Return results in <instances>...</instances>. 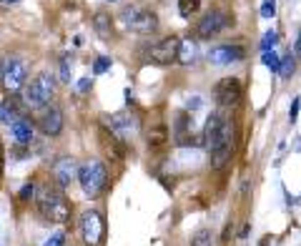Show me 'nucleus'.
Returning <instances> with one entry per match:
<instances>
[{"instance_id":"f03ea898","label":"nucleus","mask_w":301,"mask_h":246,"mask_svg":"<svg viewBox=\"0 0 301 246\" xmlns=\"http://www.w3.org/2000/svg\"><path fill=\"white\" fill-rule=\"evenodd\" d=\"M118 20L125 30H133L141 35H148L158 28V15L143 5H123L118 13Z\"/></svg>"},{"instance_id":"0eeeda50","label":"nucleus","mask_w":301,"mask_h":246,"mask_svg":"<svg viewBox=\"0 0 301 246\" xmlns=\"http://www.w3.org/2000/svg\"><path fill=\"white\" fill-rule=\"evenodd\" d=\"M103 123L111 133H116L118 138H131L133 133H138L141 128V121L138 116H133L131 110H118V113H111V116H103Z\"/></svg>"},{"instance_id":"473e14b6","label":"nucleus","mask_w":301,"mask_h":246,"mask_svg":"<svg viewBox=\"0 0 301 246\" xmlns=\"http://www.w3.org/2000/svg\"><path fill=\"white\" fill-rule=\"evenodd\" d=\"M201 103H203V101H201V96H193V98H188L186 108H188V110H196V108H201Z\"/></svg>"},{"instance_id":"393cba45","label":"nucleus","mask_w":301,"mask_h":246,"mask_svg":"<svg viewBox=\"0 0 301 246\" xmlns=\"http://www.w3.org/2000/svg\"><path fill=\"white\" fill-rule=\"evenodd\" d=\"M278 43V33L276 30H266L261 38V51H274V46Z\"/></svg>"},{"instance_id":"c756f323","label":"nucleus","mask_w":301,"mask_h":246,"mask_svg":"<svg viewBox=\"0 0 301 246\" xmlns=\"http://www.w3.org/2000/svg\"><path fill=\"white\" fill-rule=\"evenodd\" d=\"M299 108H301V98L296 96V98L291 101V108H289V121H291V123H296V118H299Z\"/></svg>"},{"instance_id":"412c9836","label":"nucleus","mask_w":301,"mask_h":246,"mask_svg":"<svg viewBox=\"0 0 301 246\" xmlns=\"http://www.w3.org/2000/svg\"><path fill=\"white\" fill-rule=\"evenodd\" d=\"M199 8H201V0H178V13L183 18H191Z\"/></svg>"},{"instance_id":"9d476101","label":"nucleus","mask_w":301,"mask_h":246,"mask_svg":"<svg viewBox=\"0 0 301 246\" xmlns=\"http://www.w3.org/2000/svg\"><path fill=\"white\" fill-rule=\"evenodd\" d=\"M103 231H105V223H103V216L98 211H85L80 216V234H83V241L88 246H98L103 239Z\"/></svg>"},{"instance_id":"423d86ee","label":"nucleus","mask_w":301,"mask_h":246,"mask_svg":"<svg viewBox=\"0 0 301 246\" xmlns=\"http://www.w3.org/2000/svg\"><path fill=\"white\" fill-rule=\"evenodd\" d=\"M28 81V65L20 58H8L0 63V83L8 93H18L25 88Z\"/></svg>"},{"instance_id":"c85d7f7f","label":"nucleus","mask_w":301,"mask_h":246,"mask_svg":"<svg viewBox=\"0 0 301 246\" xmlns=\"http://www.w3.org/2000/svg\"><path fill=\"white\" fill-rule=\"evenodd\" d=\"M60 81L63 83H71V60L68 58L60 60Z\"/></svg>"},{"instance_id":"72a5a7b5","label":"nucleus","mask_w":301,"mask_h":246,"mask_svg":"<svg viewBox=\"0 0 301 246\" xmlns=\"http://www.w3.org/2000/svg\"><path fill=\"white\" fill-rule=\"evenodd\" d=\"M294 58H301V28H299V35H296V43H294Z\"/></svg>"},{"instance_id":"a211bd4d","label":"nucleus","mask_w":301,"mask_h":246,"mask_svg":"<svg viewBox=\"0 0 301 246\" xmlns=\"http://www.w3.org/2000/svg\"><path fill=\"white\" fill-rule=\"evenodd\" d=\"M199 58V48H196V40H181L178 46V58L176 63H183V65H191L193 60Z\"/></svg>"},{"instance_id":"9b49d317","label":"nucleus","mask_w":301,"mask_h":246,"mask_svg":"<svg viewBox=\"0 0 301 246\" xmlns=\"http://www.w3.org/2000/svg\"><path fill=\"white\" fill-rule=\"evenodd\" d=\"M213 96H216L219 106H236L244 96V85H241L239 78H224V81H219Z\"/></svg>"},{"instance_id":"aec40b11","label":"nucleus","mask_w":301,"mask_h":246,"mask_svg":"<svg viewBox=\"0 0 301 246\" xmlns=\"http://www.w3.org/2000/svg\"><path fill=\"white\" fill-rule=\"evenodd\" d=\"M188 246H213V234L208 229H201L191 236V244Z\"/></svg>"},{"instance_id":"c9c22d12","label":"nucleus","mask_w":301,"mask_h":246,"mask_svg":"<svg viewBox=\"0 0 301 246\" xmlns=\"http://www.w3.org/2000/svg\"><path fill=\"white\" fill-rule=\"evenodd\" d=\"M0 3H3V5H18L20 0H0Z\"/></svg>"},{"instance_id":"dca6fc26","label":"nucleus","mask_w":301,"mask_h":246,"mask_svg":"<svg viewBox=\"0 0 301 246\" xmlns=\"http://www.w3.org/2000/svg\"><path fill=\"white\" fill-rule=\"evenodd\" d=\"M10 136L18 146H28L33 141V126L28 118H13L10 121Z\"/></svg>"},{"instance_id":"f704fd0d","label":"nucleus","mask_w":301,"mask_h":246,"mask_svg":"<svg viewBox=\"0 0 301 246\" xmlns=\"http://www.w3.org/2000/svg\"><path fill=\"white\" fill-rule=\"evenodd\" d=\"M3 161H5V151H3V141H0V178H3Z\"/></svg>"},{"instance_id":"39448f33","label":"nucleus","mask_w":301,"mask_h":246,"mask_svg":"<svg viewBox=\"0 0 301 246\" xmlns=\"http://www.w3.org/2000/svg\"><path fill=\"white\" fill-rule=\"evenodd\" d=\"M233 141V128H231V121L221 113H211L206 118V126H203V146L208 151L219 148L224 143H231Z\"/></svg>"},{"instance_id":"cd10ccee","label":"nucleus","mask_w":301,"mask_h":246,"mask_svg":"<svg viewBox=\"0 0 301 246\" xmlns=\"http://www.w3.org/2000/svg\"><path fill=\"white\" fill-rule=\"evenodd\" d=\"M274 13H276V0H264L261 3V18H274Z\"/></svg>"},{"instance_id":"2eb2a0df","label":"nucleus","mask_w":301,"mask_h":246,"mask_svg":"<svg viewBox=\"0 0 301 246\" xmlns=\"http://www.w3.org/2000/svg\"><path fill=\"white\" fill-rule=\"evenodd\" d=\"M38 126H40V131L46 133L48 138H55L58 133L63 131V113H60V108H48L46 113L38 118Z\"/></svg>"},{"instance_id":"20e7f679","label":"nucleus","mask_w":301,"mask_h":246,"mask_svg":"<svg viewBox=\"0 0 301 246\" xmlns=\"http://www.w3.org/2000/svg\"><path fill=\"white\" fill-rule=\"evenodd\" d=\"M75 181L80 184L85 196H98L105 189V184H108V171H105V166L100 161H88V164L78 166Z\"/></svg>"},{"instance_id":"4be33fe9","label":"nucleus","mask_w":301,"mask_h":246,"mask_svg":"<svg viewBox=\"0 0 301 246\" xmlns=\"http://www.w3.org/2000/svg\"><path fill=\"white\" fill-rule=\"evenodd\" d=\"M294 71H296V63H294V55L289 53V55L281 58V63H278V73H281L284 78H291Z\"/></svg>"},{"instance_id":"6e6552de","label":"nucleus","mask_w":301,"mask_h":246,"mask_svg":"<svg viewBox=\"0 0 301 246\" xmlns=\"http://www.w3.org/2000/svg\"><path fill=\"white\" fill-rule=\"evenodd\" d=\"M178 46H181V38H176V35H168V38H163V40L153 43V46L148 48L146 58H148L150 63H156V65H168V63H176V58H178Z\"/></svg>"},{"instance_id":"ddd939ff","label":"nucleus","mask_w":301,"mask_h":246,"mask_svg":"<svg viewBox=\"0 0 301 246\" xmlns=\"http://www.w3.org/2000/svg\"><path fill=\"white\" fill-rule=\"evenodd\" d=\"M53 178H55V184L60 189H66L71 186L75 178H78V164L73 159H60L55 166H53Z\"/></svg>"},{"instance_id":"7ed1b4c3","label":"nucleus","mask_w":301,"mask_h":246,"mask_svg":"<svg viewBox=\"0 0 301 246\" xmlns=\"http://www.w3.org/2000/svg\"><path fill=\"white\" fill-rule=\"evenodd\" d=\"M55 96V78L50 73H40L30 85L23 88V106L30 110H40Z\"/></svg>"},{"instance_id":"5701e85b","label":"nucleus","mask_w":301,"mask_h":246,"mask_svg":"<svg viewBox=\"0 0 301 246\" xmlns=\"http://www.w3.org/2000/svg\"><path fill=\"white\" fill-rule=\"evenodd\" d=\"M191 128V121H188V116L186 113H178L176 116V138H178V143L186 138V131Z\"/></svg>"},{"instance_id":"a878e982","label":"nucleus","mask_w":301,"mask_h":246,"mask_svg":"<svg viewBox=\"0 0 301 246\" xmlns=\"http://www.w3.org/2000/svg\"><path fill=\"white\" fill-rule=\"evenodd\" d=\"M111 68V58H105V55H100V58H96V63H93V73L96 76H100V73H105Z\"/></svg>"},{"instance_id":"4468645a","label":"nucleus","mask_w":301,"mask_h":246,"mask_svg":"<svg viewBox=\"0 0 301 246\" xmlns=\"http://www.w3.org/2000/svg\"><path fill=\"white\" fill-rule=\"evenodd\" d=\"M146 143H148L150 151L166 148V143H168V126H166L163 121L148 123V128H146Z\"/></svg>"},{"instance_id":"f8f14e48","label":"nucleus","mask_w":301,"mask_h":246,"mask_svg":"<svg viewBox=\"0 0 301 246\" xmlns=\"http://www.w3.org/2000/svg\"><path fill=\"white\" fill-rule=\"evenodd\" d=\"M246 51L241 46H216L208 51V60L213 65H231V63H239L244 60Z\"/></svg>"},{"instance_id":"1a4fd4ad","label":"nucleus","mask_w":301,"mask_h":246,"mask_svg":"<svg viewBox=\"0 0 301 246\" xmlns=\"http://www.w3.org/2000/svg\"><path fill=\"white\" fill-rule=\"evenodd\" d=\"M231 26V15L226 10H211L206 13L201 20H199V28H196V35L208 40V38H216L221 30H226Z\"/></svg>"},{"instance_id":"2f4dec72","label":"nucleus","mask_w":301,"mask_h":246,"mask_svg":"<svg viewBox=\"0 0 301 246\" xmlns=\"http://www.w3.org/2000/svg\"><path fill=\"white\" fill-rule=\"evenodd\" d=\"M91 83H93L91 78H80V81H78V91H80V93H88V91H91Z\"/></svg>"},{"instance_id":"f3484780","label":"nucleus","mask_w":301,"mask_h":246,"mask_svg":"<svg viewBox=\"0 0 301 246\" xmlns=\"http://www.w3.org/2000/svg\"><path fill=\"white\" fill-rule=\"evenodd\" d=\"M93 28H96V33H98L105 43L113 40V20H111V15L105 13V10H98V13L93 15Z\"/></svg>"},{"instance_id":"6ab92c4d","label":"nucleus","mask_w":301,"mask_h":246,"mask_svg":"<svg viewBox=\"0 0 301 246\" xmlns=\"http://www.w3.org/2000/svg\"><path fill=\"white\" fill-rule=\"evenodd\" d=\"M231 153H233V141H231V143H224V146H219V148H213V151H211V166H213V168L226 166V164L231 161Z\"/></svg>"},{"instance_id":"bb28decb","label":"nucleus","mask_w":301,"mask_h":246,"mask_svg":"<svg viewBox=\"0 0 301 246\" xmlns=\"http://www.w3.org/2000/svg\"><path fill=\"white\" fill-rule=\"evenodd\" d=\"M43 246H66V234H63V231L50 234L46 241H43Z\"/></svg>"},{"instance_id":"7c9ffc66","label":"nucleus","mask_w":301,"mask_h":246,"mask_svg":"<svg viewBox=\"0 0 301 246\" xmlns=\"http://www.w3.org/2000/svg\"><path fill=\"white\" fill-rule=\"evenodd\" d=\"M33 196H35V186H33L30 181H28V184H25L23 189H20V201H30Z\"/></svg>"},{"instance_id":"f257e3e1","label":"nucleus","mask_w":301,"mask_h":246,"mask_svg":"<svg viewBox=\"0 0 301 246\" xmlns=\"http://www.w3.org/2000/svg\"><path fill=\"white\" fill-rule=\"evenodd\" d=\"M35 206H38V214L50 223H66L71 219V211H73L68 198L63 196L60 186H50V184H43L38 189Z\"/></svg>"},{"instance_id":"b1692460","label":"nucleus","mask_w":301,"mask_h":246,"mask_svg":"<svg viewBox=\"0 0 301 246\" xmlns=\"http://www.w3.org/2000/svg\"><path fill=\"white\" fill-rule=\"evenodd\" d=\"M261 63L266 65L269 71H274V73H278V63H281V58H278L274 51H264V55H261Z\"/></svg>"}]
</instances>
